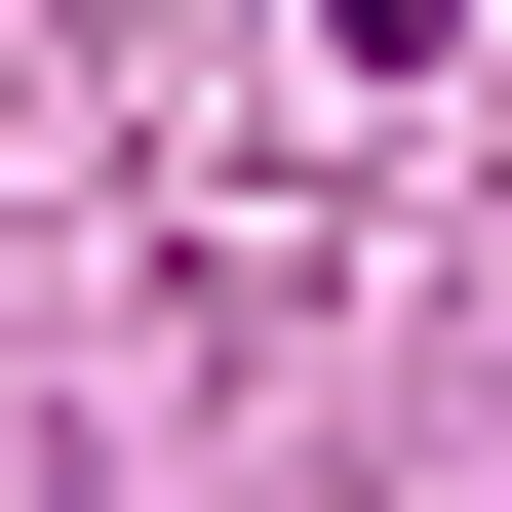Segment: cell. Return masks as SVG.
I'll use <instances>...</instances> for the list:
<instances>
[{"mask_svg": "<svg viewBox=\"0 0 512 512\" xmlns=\"http://www.w3.org/2000/svg\"><path fill=\"white\" fill-rule=\"evenodd\" d=\"M316 40H434V0H316Z\"/></svg>", "mask_w": 512, "mask_h": 512, "instance_id": "cell-1", "label": "cell"}]
</instances>
